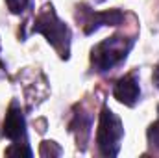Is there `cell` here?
<instances>
[{"label": "cell", "mask_w": 159, "mask_h": 158, "mask_svg": "<svg viewBox=\"0 0 159 158\" xmlns=\"http://www.w3.org/2000/svg\"><path fill=\"white\" fill-rule=\"evenodd\" d=\"M122 134H124V128L120 119L109 108H104L100 114L98 130H96V143L104 156H115L119 153Z\"/></svg>", "instance_id": "cell-2"}, {"label": "cell", "mask_w": 159, "mask_h": 158, "mask_svg": "<svg viewBox=\"0 0 159 158\" xmlns=\"http://www.w3.org/2000/svg\"><path fill=\"white\" fill-rule=\"evenodd\" d=\"M154 82L157 84V87H159V67L156 69V73H154Z\"/></svg>", "instance_id": "cell-8"}, {"label": "cell", "mask_w": 159, "mask_h": 158, "mask_svg": "<svg viewBox=\"0 0 159 158\" xmlns=\"http://www.w3.org/2000/svg\"><path fill=\"white\" fill-rule=\"evenodd\" d=\"M4 136L15 141V145H26V143H20V140L26 141V130H24V117L17 102H11L7 116L4 119Z\"/></svg>", "instance_id": "cell-4"}, {"label": "cell", "mask_w": 159, "mask_h": 158, "mask_svg": "<svg viewBox=\"0 0 159 158\" xmlns=\"http://www.w3.org/2000/svg\"><path fill=\"white\" fill-rule=\"evenodd\" d=\"M131 43H133V39H126L120 36L98 43L93 48V56H91L93 67H96V71H107V69L115 67L119 62L126 58L128 50L131 48Z\"/></svg>", "instance_id": "cell-3"}, {"label": "cell", "mask_w": 159, "mask_h": 158, "mask_svg": "<svg viewBox=\"0 0 159 158\" xmlns=\"http://www.w3.org/2000/svg\"><path fill=\"white\" fill-rule=\"evenodd\" d=\"M113 95L115 99L126 104V106H133L137 101H139V95H141V89H139V82L135 78V75H126L115 84V89H113Z\"/></svg>", "instance_id": "cell-5"}, {"label": "cell", "mask_w": 159, "mask_h": 158, "mask_svg": "<svg viewBox=\"0 0 159 158\" xmlns=\"http://www.w3.org/2000/svg\"><path fill=\"white\" fill-rule=\"evenodd\" d=\"M35 32H41L48 43H52V47L61 54V56H69V43H70V32L69 28L57 19V15L54 13L52 7H44L39 13V17L35 19Z\"/></svg>", "instance_id": "cell-1"}, {"label": "cell", "mask_w": 159, "mask_h": 158, "mask_svg": "<svg viewBox=\"0 0 159 158\" xmlns=\"http://www.w3.org/2000/svg\"><path fill=\"white\" fill-rule=\"evenodd\" d=\"M157 114H159V108H157ZM148 140H150V145L159 149V119L148 128Z\"/></svg>", "instance_id": "cell-6"}, {"label": "cell", "mask_w": 159, "mask_h": 158, "mask_svg": "<svg viewBox=\"0 0 159 158\" xmlns=\"http://www.w3.org/2000/svg\"><path fill=\"white\" fill-rule=\"evenodd\" d=\"M6 2H7V6H9V9L13 13H19V11H22L26 7V2L28 0H6Z\"/></svg>", "instance_id": "cell-7"}]
</instances>
